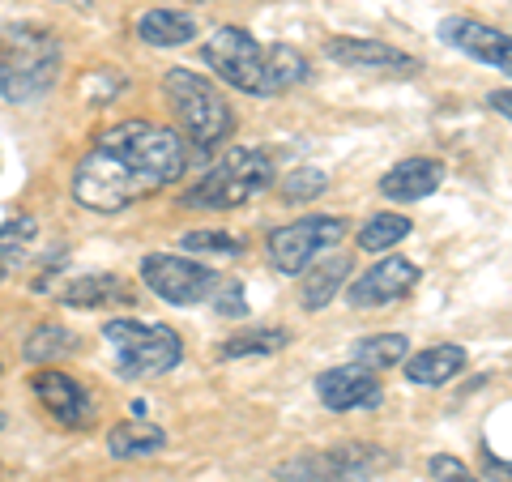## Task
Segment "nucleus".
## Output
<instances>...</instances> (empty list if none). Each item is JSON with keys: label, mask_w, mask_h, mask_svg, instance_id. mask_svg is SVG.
I'll return each instance as SVG.
<instances>
[{"label": "nucleus", "mask_w": 512, "mask_h": 482, "mask_svg": "<svg viewBox=\"0 0 512 482\" xmlns=\"http://www.w3.org/2000/svg\"><path fill=\"white\" fill-rule=\"evenodd\" d=\"M188 167L180 133L150 120H124L94 141L73 171V201L94 214H120L128 205L171 188Z\"/></svg>", "instance_id": "1"}, {"label": "nucleus", "mask_w": 512, "mask_h": 482, "mask_svg": "<svg viewBox=\"0 0 512 482\" xmlns=\"http://www.w3.org/2000/svg\"><path fill=\"white\" fill-rule=\"evenodd\" d=\"M274 184V163L261 150L231 146L184 192V210H239Z\"/></svg>", "instance_id": "2"}, {"label": "nucleus", "mask_w": 512, "mask_h": 482, "mask_svg": "<svg viewBox=\"0 0 512 482\" xmlns=\"http://www.w3.org/2000/svg\"><path fill=\"white\" fill-rule=\"evenodd\" d=\"M103 337L116 350V372L120 380H154L167 376L171 367H180L184 359V342L171 325H150V320H107Z\"/></svg>", "instance_id": "3"}, {"label": "nucleus", "mask_w": 512, "mask_h": 482, "mask_svg": "<svg viewBox=\"0 0 512 482\" xmlns=\"http://www.w3.org/2000/svg\"><path fill=\"white\" fill-rule=\"evenodd\" d=\"M167 103L171 111L180 116L184 133L192 137V146L201 150H214L231 137L235 116H231V103L222 99V90L210 82L205 73H192V69H167Z\"/></svg>", "instance_id": "4"}, {"label": "nucleus", "mask_w": 512, "mask_h": 482, "mask_svg": "<svg viewBox=\"0 0 512 482\" xmlns=\"http://www.w3.org/2000/svg\"><path fill=\"white\" fill-rule=\"evenodd\" d=\"M205 64L239 94L269 99V47H261L244 26H218L201 47Z\"/></svg>", "instance_id": "5"}, {"label": "nucleus", "mask_w": 512, "mask_h": 482, "mask_svg": "<svg viewBox=\"0 0 512 482\" xmlns=\"http://www.w3.org/2000/svg\"><path fill=\"white\" fill-rule=\"evenodd\" d=\"M56 69H60V43L52 30L18 26V52H13L9 69L0 73V94L9 103H35L52 90Z\"/></svg>", "instance_id": "6"}, {"label": "nucleus", "mask_w": 512, "mask_h": 482, "mask_svg": "<svg viewBox=\"0 0 512 482\" xmlns=\"http://www.w3.org/2000/svg\"><path fill=\"white\" fill-rule=\"evenodd\" d=\"M346 231H350L346 218L308 214V218H295V222H286V227L269 231L265 248H269V261H274L278 273H291V278H299V273L308 269L316 256H325V248L342 244Z\"/></svg>", "instance_id": "7"}, {"label": "nucleus", "mask_w": 512, "mask_h": 482, "mask_svg": "<svg viewBox=\"0 0 512 482\" xmlns=\"http://www.w3.org/2000/svg\"><path fill=\"white\" fill-rule=\"evenodd\" d=\"M141 282H146L158 299L175 303V308H192V303L210 299L222 286V278L210 265L192 261V256H175V252L141 256Z\"/></svg>", "instance_id": "8"}, {"label": "nucleus", "mask_w": 512, "mask_h": 482, "mask_svg": "<svg viewBox=\"0 0 512 482\" xmlns=\"http://www.w3.org/2000/svg\"><path fill=\"white\" fill-rule=\"evenodd\" d=\"M389 465V457L372 444H342L325 453H303L295 461L278 465L282 482H376V470Z\"/></svg>", "instance_id": "9"}, {"label": "nucleus", "mask_w": 512, "mask_h": 482, "mask_svg": "<svg viewBox=\"0 0 512 482\" xmlns=\"http://www.w3.org/2000/svg\"><path fill=\"white\" fill-rule=\"evenodd\" d=\"M30 393L39 397V406L52 414L60 427L82 431V427L94 423V401H90V393L69 372H60V367H39V372L30 376Z\"/></svg>", "instance_id": "10"}, {"label": "nucleus", "mask_w": 512, "mask_h": 482, "mask_svg": "<svg viewBox=\"0 0 512 482\" xmlns=\"http://www.w3.org/2000/svg\"><path fill=\"white\" fill-rule=\"evenodd\" d=\"M414 286H419V265L406 261V256H384L380 265H372L350 282L346 299L350 308H384V303L406 299Z\"/></svg>", "instance_id": "11"}, {"label": "nucleus", "mask_w": 512, "mask_h": 482, "mask_svg": "<svg viewBox=\"0 0 512 482\" xmlns=\"http://www.w3.org/2000/svg\"><path fill=\"white\" fill-rule=\"evenodd\" d=\"M440 39L457 52H466L478 64H491L495 73H508L512 77V35L495 30L478 18H444L440 22Z\"/></svg>", "instance_id": "12"}, {"label": "nucleus", "mask_w": 512, "mask_h": 482, "mask_svg": "<svg viewBox=\"0 0 512 482\" xmlns=\"http://www.w3.org/2000/svg\"><path fill=\"white\" fill-rule=\"evenodd\" d=\"M316 397L325 401V410L346 414V410H376L384 401V389L376 372H367L359 363H342L316 376Z\"/></svg>", "instance_id": "13"}, {"label": "nucleus", "mask_w": 512, "mask_h": 482, "mask_svg": "<svg viewBox=\"0 0 512 482\" xmlns=\"http://www.w3.org/2000/svg\"><path fill=\"white\" fill-rule=\"evenodd\" d=\"M325 56L333 64H342V69H406L414 73L419 69V60L406 56L402 47H389L380 39H355V35H338L325 43Z\"/></svg>", "instance_id": "14"}, {"label": "nucleus", "mask_w": 512, "mask_h": 482, "mask_svg": "<svg viewBox=\"0 0 512 482\" xmlns=\"http://www.w3.org/2000/svg\"><path fill=\"white\" fill-rule=\"evenodd\" d=\"M444 184V163L440 158H402L380 175V197H389L397 205L423 201Z\"/></svg>", "instance_id": "15"}, {"label": "nucleus", "mask_w": 512, "mask_h": 482, "mask_svg": "<svg viewBox=\"0 0 512 482\" xmlns=\"http://www.w3.org/2000/svg\"><path fill=\"white\" fill-rule=\"evenodd\" d=\"M406 380L410 384H423V389H440V384L457 380V372H466V350L453 346V342H440V346H427L419 355H406Z\"/></svg>", "instance_id": "16"}, {"label": "nucleus", "mask_w": 512, "mask_h": 482, "mask_svg": "<svg viewBox=\"0 0 512 482\" xmlns=\"http://www.w3.org/2000/svg\"><path fill=\"white\" fill-rule=\"evenodd\" d=\"M133 291H128V282L120 273H82V278H73L69 286L60 291V303L64 308H116V303H128Z\"/></svg>", "instance_id": "17"}, {"label": "nucleus", "mask_w": 512, "mask_h": 482, "mask_svg": "<svg viewBox=\"0 0 512 482\" xmlns=\"http://www.w3.org/2000/svg\"><path fill=\"white\" fill-rule=\"evenodd\" d=\"M167 448V431L154 427L150 419H124L107 431V453L120 457V461H133V457H154Z\"/></svg>", "instance_id": "18"}, {"label": "nucleus", "mask_w": 512, "mask_h": 482, "mask_svg": "<svg viewBox=\"0 0 512 482\" xmlns=\"http://www.w3.org/2000/svg\"><path fill=\"white\" fill-rule=\"evenodd\" d=\"M303 273H308V278H303L299 303H303L308 312H320V308H329L333 295L342 291V282L350 278V256L338 252V256H329V261H312Z\"/></svg>", "instance_id": "19"}, {"label": "nucleus", "mask_w": 512, "mask_h": 482, "mask_svg": "<svg viewBox=\"0 0 512 482\" xmlns=\"http://www.w3.org/2000/svg\"><path fill=\"white\" fill-rule=\"evenodd\" d=\"M137 39L150 47H184L188 39H197V22L180 9H146L137 18Z\"/></svg>", "instance_id": "20"}, {"label": "nucleus", "mask_w": 512, "mask_h": 482, "mask_svg": "<svg viewBox=\"0 0 512 482\" xmlns=\"http://www.w3.org/2000/svg\"><path fill=\"white\" fill-rule=\"evenodd\" d=\"M73 350H77V333L64 329V325H56V320H47V325H39L35 333L26 337L22 359L35 363V367H52V363H60V359H69Z\"/></svg>", "instance_id": "21"}, {"label": "nucleus", "mask_w": 512, "mask_h": 482, "mask_svg": "<svg viewBox=\"0 0 512 482\" xmlns=\"http://www.w3.org/2000/svg\"><path fill=\"white\" fill-rule=\"evenodd\" d=\"M406 355H410V342L402 333H372L355 342V363L367 367V372H389V367L406 363Z\"/></svg>", "instance_id": "22"}, {"label": "nucleus", "mask_w": 512, "mask_h": 482, "mask_svg": "<svg viewBox=\"0 0 512 482\" xmlns=\"http://www.w3.org/2000/svg\"><path fill=\"white\" fill-rule=\"evenodd\" d=\"M308 77H312V64H308V56H303V52H295V47H286V43L269 47V94L303 86Z\"/></svg>", "instance_id": "23"}, {"label": "nucleus", "mask_w": 512, "mask_h": 482, "mask_svg": "<svg viewBox=\"0 0 512 482\" xmlns=\"http://www.w3.org/2000/svg\"><path fill=\"white\" fill-rule=\"evenodd\" d=\"M282 346H291V333L286 329H252V333H239L231 342L218 346L222 359H248V355H278Z\"/></svg>", "instance_id": "24"}, {"label": "nucleus", "mask_w": 512, "mask_h": 482, "mask_svg": "<svg viewBox=\"0 0 512 482\" xmlns=\"http://www.w3.org/2000/svg\"><path fill=\"white\" fill-rule=\"evenodd\" d=\"M406 235H410V218H406V214H376V218L363 222L359 248H363V252H384V248L402 244Z\"/></svg>", "instance_id": "25"}, {"label": "nucleus", "mask_w": 512, "mask_h": 482, "mask_svg": "<svg viewBox=\"0 0 512 482\" xmlns=\"http://www.w3.org/2000/svg\"><path fill=\"white\" fill-rule=\"evenodd\" d=\"M180 244H184L188 256L192 252H205V256H239L244 252V244H239L235 235H227V231H188Z\"/></svg>", "instance_id": "26"}, {"label": "nucleus", "mask_w": 512, "mask_h": 482, "mask_svg": "<svg viewBox=\"0 0 512 482\" xmlns=\"http://www.w3.org/2000/svg\"><path fill=\"white\" fill-rule=\"evenodd\" d=\"M325 171H316V167H299V171H291V180H286V201H312V197H320L325 192Z\"/></svg>", "instance_id": "27"}, {"label": "nucleus", "mask_w": 512, "mask_h": 482, "mask_svg": "<svg viewBox=\"0 0 512 482\" xmlns=\"http://www.w3.org/2000/svg\"><path fill=\"white\" fill-rule=\"evenodd\" d=\"M427 470H431V478H436V482H483L466 461H461V457H448V453H436V457H431V461H427Z\"/></svg>", "instance_id": "28"}, {"label": "nucleus", "mask_w": 512, "mask_h": 482, "mask_svg": "<svg viewBox=\"0 0 512 482\" xmlns=\"http://www.w3.org/2000/svg\"><path fill=\"white\" fill-rule=\"evenodd\" d=\"M214 312L218 316H248L244 286H239V282H222L218 291H214Z\"/></svg>", "instance_id": "29"}, {"label": "nucleus", "mask_w": 512, "mask_h": 482, "mask_svg": "<svg viewBox=\"0 0 512 482\" xmlns=\"http://www.w3.org/2000/svg\"><path fill=\"white\" fill-rule=\"evenodd\" d=\"M483 474L495 478V482H512V465L504 457H495V453H483Z\"/></svg>", "instance_id": "30"}, {"label": "nucleus", "mask_w": 512, "mask_h": 482, "mask_svg": "<svg viewBox=\"0 0 512 482\" xmlns=\"http://www.w3.org/2000/svg\"><path fill=\"white\" fill-rule=\"evenodd\" d=\"M13 43H18V26H0V73H5L13 60Z\"/></svg>", "instance_id": "31"}, {"label": "nucleus", "mask_w": 512, "mask_h": 482, "mask_svg": "<svg viewBox=\"0 0 512 482\" xmlns=\"http://www.w3.org/2000/svg\"><path fill=\"white\" fill-rule=\"evenodd\" d=\"M487 107H495L504 120H512V90H491L487 94Z\"/></svg>", "instance_id": "32"}, {"label": "nucleus", "mask_w": 512, "mask_h": 482, "mask_svg": "<svg viewBox=\"0 0 512 482\" xmlns=\"http://www.w3.org/2000/svg\"><path fill=\"white\" fill-rule=\"evenodd\" d=\"M22 256V248H9V244H0V282L9 278V269H13V261Z\"/></svg>", "instance_id": "33"}, {"label": "nucleus", "mask_w": 512, "mask_h": 482, "mask_svg": "<svg viewBox=\"0 0 512 482\" xmlns=\"http://www.w3.org/2000/svg\"><path fill=\"white\" fill-rule=\"evenodd\" d=\"M64 5H77V9H86V5H90V0H64Z\"/></svg>", "instance_id": "34"}, {"label": "nucleus", "mask_w": 512, "mask_h": 482, "mask_svg": "<svg viewBox=\"0 0 512 482\" xmlns=\"http://www.w3.org/2000/svg\"><path fill=\"white\" fill-rule=\"evenodd\" d=\"M0 431H5V414H0Z\"/></svg>", "instance_id": "35"}]
</instances>
